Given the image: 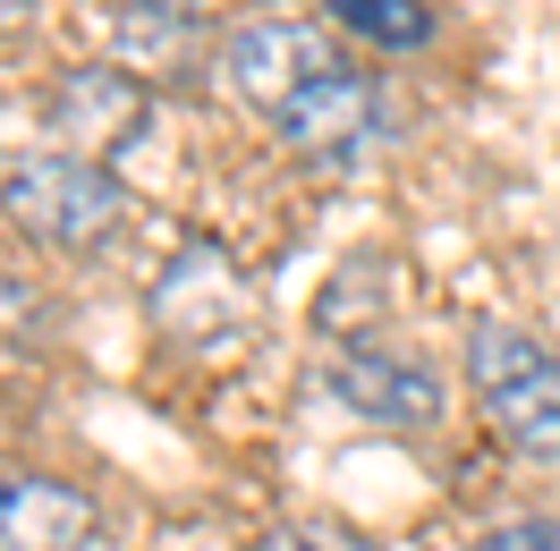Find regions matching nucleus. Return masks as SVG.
<instances>
[{
  "label": "nucleus",
  "mask_w": 560,
  "mask_h": 551,
  "mask_svg": "<svg viewBox=\"0 0 560 551\" xmlns=\"http://www.w3.org/2000/svg\"><path fill=\"white\" fill-rule=\"evenodd\" d=\"M280 551H374V543H357V535H289Z\"/></svg>",
  "instance_id": "1a4fd4ad"
},
{
  "label": "nucleus",
  "mask_w": 560,
  "mask_h": 551,
  "mask_svg": "<svg viewBox=\"0 0 560 551\" xmlns=\"http://www.w3.org/2000/svg\"><path fill=\"white\" fill-rule=\"evenodd\" d=\"M323 69H331V43H323L315 26H298V17H255V26L230 35V77H238L246 103H264V110H280Z\"/></svg>",
  "instance_id": "39448f33"
},
{
  "label": "nucleus",
  "mask_w": 560,
  "mask_h": 551,
  "mask_svg": "<svg viewBox=\"0 0 560 551\" xmlns=\"http://www.w3.org/2000/svg\"><path fill=\"white\" fill-rule=\"evenodd\" d=\"M0 9H9V0H0Z\"/></svg>",
  "instance_id": "9b49d317"
},
{
  "label": "nucleus",
  "mask_w": 560,
  "mask_h": 551,
  "mask_svg": "<svg viewBox=\"0 0 560 551\" xmlns=\"http://www.w3.org/2000/svg\"><path fill=\"white\" fill-rule=\"evenodd\" d=\"M331 390H340L365 424H390V433L442 415V374H433L424 356H399V348H349V356L331 365Z\"/></svg>",
  "instance_id": "7ed1b4c3"
},
{
  "label": "nucleus",
  "mask_w": 560,
  "mask_h": 551,
  "mask_svg": "<svg viewBox=\"0 0 560 551\" xmlns=\"http://www.w3.org/2000/svg\"><path fill=\"white\" fill-rule=\"evenodd\" d=\"M94 501L60 476H9L0 483V551H85Z\"/></svg>",
  "instance_id": "423d86ee"
},
{
  "label": "nucleus",
  "mask_w": 560,
  "mask_h": 551,
  "mask_svg": "<svg viewBox=\"0 0 560 551\" xmlns=\"http://www.w3.org/2000/svg\"><path fill=\"white\" fill-rule=\"evenodd\" d=\"M280 119V137L298 144V153H357V144L374 137V119H383V103H374V77H357V69H331L306 77L289 103L272 110Z\"/></svg>",
  "instance_id": "20e7f679"
},
{
  "label": "nucleus",
  "mask_w": 560,
  "mask_h": 551,
  "mask_svg": "<svg viewBox=\"0 0 560 551\" xmlns=\"http://www.w3.org/2000/svg\"><path fill=\"white\" fill-rule=\"evenodd\" d=\"M153 9H171V17H196V9H205V0H153Z\"/></svg>",
  "instance_id": "9d476101"
},
{
  "label": "nucleus",
  "mask_w": 560,
  "mask_h": 551,
  "mask_svg": "<svg viewBox=\"0 0 560 551\" xmlns=\"http://www.w3.org/2000/svg\"><path fill=\"white\" fill-rule=\"evenodd\" d=\"M340 9V26H357L365 43H383V51H408V43H424V17L417 0H331Z\"/></svg>",
  "instance_id": "0eeeda50"
},
{
  "label": "nucleus",
  "mask_w": 560,
  "mask_h": 551,
  "mask_svg": "<svg viewBox=\"0 0 560 551\" xmlns=\"http://www.w3.org/2000/svg\"><path fill=\"white\" fill-rule=\"evenodd\" d=\"M467 551H560V526L552 517H501V526H485Z\"/></svg>",
  "instance_id": "6e6552de"
},
{
  "label": "nucleus",
  "mask_w": 560,
  "mask_h": 551,
  "mask_svg": "<svg viewBox=\"0 0 560 551\" xmlns=\"http://www.w3.org/2000/svg\"><path fill=\"white\" fill-rule=\"evenodd\" d=\"M467 374H476V399L501 424V442L526 449V458H560V356L552 348L510 331V323H485L467 340Z\"/></svg>",
  "instance_id": "f257e3e1"
},
{
  "label": "nucleus",
  "mask_w": 560,
  "mask_h": 551,
  "mask_svg": "<svg viewBox=\"0 0 560 551\" xmlns=\"http://www.w3.org/2000/svg\"><path fill=\"white\" fill-rule=\"evenodd\" d=\"M9 212L35 230L43 246H103L119 230V178L94 162V153H26L9 171Z\"/></svg>",
  "instance_id": "f03ea898"
}]
</instances>
